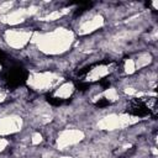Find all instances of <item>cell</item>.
I'll return each mask as SVG.
<instances>
[{"label":"cell","mask_w":158,"mask_h":158,"mask_svg":"<svg viewBox=\"0 0 158 158\" xmlns=\"http://www.w3.org/2000/svg\"><path fill=\"white\" fill-rule=\"evenodd\" d=\"M102 96H104L105 99H107L109 101H116V100H118V93H117L116 89H114V88L106 89V90L102 93Z\"/></svg>","instance_id":"obj_15"},{"label":"cell","mask_w":158,"mask_h":158,"mask_svg":"<svg viewBox=\"0 0 158 158\" xmlns=\"http://www.w3.org/2000/svg\"><path fill=\"white\" fill-rule=\"evenodd\" d=\"M1 68H2V67H1V64H0V70H1Z\"/></svg>","instance_id":"obj_20"},{"label":"cell","mask_w":158,"mask_h":158,"mask_svg":"<svg viewBox=\"0 0 158 158\" xmlns=\"http://www.w3.org/2000/svg\"><path fill=\"white\" fill-rule=\"evenodd\" d=\"M54 158H72L69 156H62V157H54Z\"/></svg>","instance_id":"obj_19"},{"label":"cell","mask_w":158,"mask_h":158,"mask_svg":"<svg viewBox=\"0 0 158 158\" xmlns=\"http://www.w3.org/2000/svg\"><path fill=\"white\" fill-rule=\"evenodd\" d=\"M40 123L42 125H46L48 122L52 121L53 118V115H52V111L48 109V107H40V110L36 111V116H35Z\"/></svg>","instance_id":"obj_11"},{"label":"cell","mask_w":158,"mask_h":158,"mask_svg":"<svg viewBox=\"0 0 158 158\" xmlns=\"http://www.w3.org/2000/svg\"><path fill=\"white\" fill-rule=\"evenodd\" d=\"M105 25V19L100 14H95L88 19H84L77 27V33L80 36L90 35L98 30H100Z\"/></svg>","instance_id":"obj_8"},{"label":"cell","mask_w":158,"mask_h":158,"mask_svg":"<svg viewBox=\"0 0 158 158\" xmlns=\"http://www.w3.org/2000/svg\"><path fill=\"white\" fill-rule=\"evenodd\" d=\"M123 70L126 74H133L136 72V64H135V60L133 58H128L125 60L123 63Z\"/></svg>","instance_id":"obj_14"},{"label":"cell","mask_w":158,"mask_h":158,"mask_svg":"<svg viewBox=\"0 0 158 158\" xmlns=\"http://www.w3.org/2000/svg\"><path fill=\"white\" fill-rule=\"evenodd\" d=\"M137 121H138L137 117H132L127 114L112 112V114L102 116L98 121L96 126L101 131H115V130H121V128H125L127 126H131Z\"/></svg>","instance_id":"obj_3"},{"label":"cell","mask_w":158,"mask_h":158,"mask_svg":"<svg viewBox=\"0 0 158 158\" xmlns=\"http://www.w3.org/2000/svg\"><path fill=\"white\" fill-rule=\"evenodd\" d=\"M23 127V118L17 114L4 115L0 117V137H6L20 132Z\"/></svg>","instance_id":"obj_7"},{"label":"cell","mask_w":158,"mask_h":158,"mask_svg":"<svg viewBox=\"0 0 158 158\" xmlns=\"http://www.w3.org/2000/svg\"><path fill=\"white\" fill-rule=\"evenodd\" d=\"M84 138L85 132L80 128H64L58 133L56 138V147L59 151H64L73 146H77Z\"/></svg>","instance_id":"obj_5"},{"label":"cell","mask_w":158,"mask_h":158,"mask_svg":"<svg viewBox=\"0 0 158 158\" xmlns=\"http://www.w3.org/2000/svg\"><path fill=\"white\" fill-rule=\"evenodd\" d=\"M62 77L53 72H35L27 78V85L35 91H48L56 89L62 81Z\"/></svg>","instance_id":"obj_2"},{"label":"cell","mask_w":158,"mask_h":158,"mask_svg":"<svg viewBox=\"0 0 158 158\" xmlns=\"http://www.w3.org/2000/svg\"><path fill=\"white\" fill-rule=\"evenodd\" d=\"M36 6H30V7H20V9H12L9 12L4 14L0 16V21L5 25L9 26H17L23 23L28 17H31L33 14H36L38 10Z\"/></svg>","instance_id":"obj_6"},{"label":"cell","mask_w":158,"mask_h":158,"mask_svg":"<svg viewBox=\"0 0 158 158\" xmlns=\"http://www.w3.org/2000/svg\"><path fill=\"white\" fill-rule=\"evenodd\" d=\"M75 41V33L65 27H56L46 32H33L36 48L46 56H59L68 52Z\"/></svg>","instance_id":"obj_1"},{"label":"cell","mask_w":158,"mask_h":158,"mask_svg":"<svg viewBox=\"0 0 158 158\" xmlns=\"http://www.w3.org/2000/svg\"><path fill=\"white\" fill-rule=\"evenodd\" d=\"M133 60L136 64V70H138V69L144 68L152 63V56L148 52H143V53H139L137 56V58H133Z\"/></svg>","instance_id":"obj_12"},{"label":"cell","mask_w":158,"mask_h":158,"mask_svg":"<svg viewBox=\"0 0 158 158\" xmlns=\"http://www.w3.org/2000/svg\"><path fill=\"white\" fill-rule=\"evenodd\" d=\"M32 36H33V31H31L28 28L11 27V28L5 30L2 38L10 48L23 49L32 41Z\"/></svg>","instance_id":"obj_4"},{"label":"cell","mask_w":158,"mask_h":158,"mask_svg":"<svg viewBox=\"0 0 158 158\" xmlns=\"http://www.w3.org/2000/svg\"><path fill=\"white\" fill-rule=\"evenodd\" d=\"M9 146V141L5 137H0V153L4 152Z\"/></svg>","instance_id":"obj_17"},{"label":"cell","mask_w":158,"mask_h":158,"mask_svg":"<svg viewBox=\"0 0 158 158\" xmlns=\"http://www.w3.org/2000/svg\"><path fill=\"white\" fill-rule=\"evenodd\" d=\"M74 90H75V88L72 81H63L54 89L53 95L57 99H69L73 95Z\"/></svg>","instance_id":"obj_10"},{"label":"cell","mask_w":158,"mask_h":158,"mask_svg":"<svg viewBox=\"0 0 158 158\" xmlns=\"http://www.w3.org/2000/svg\"><path fill=\"white\" fill-rule=\"evenodd\" d=\"M6 96H7V93L4 89H0V104L6 100Z\"/></svg>","instance_id":"obj_18"},{"label":"cell","mask_w":158,"mask_h":158,"mask_svg":"<svg viewBox=\"0 0 158 158\" xmlns=\"http://www.w3.org/2000/svg\"><path fill=\"white\" fill-rule=\"evenodd\" d=\"M68 11H64V10H53L51 12H47L44 14L43 16H40L38 20L40 21H46V22H49V21H56V20H59L62 16H64Z\"/></svg>","instance_id":"obj_13"},{"label":"cell","mask_w":158,"mask_h":158,"mask_svg":"<svg viewBox=\"0 0 158 158\" xmlns=\"http://www.w3.org/2000/svg\"><path fill=\"white\" fill-rule=\"evenodd\" d=\"M111 69H110V65H105V64H101V65H98L95 68H93L85 77V80L86 81H96V80H100L105 77H107L110 74Z\"/></svg>","instance_id":"obj_9"},{"label":"cell","mask_w":158,"mask_h":158,"mask_svg":"<svg viewBox=\"0 0 158 158\" xmlns=\"http://www.w3.org/2000/svg\"><path fill=\"white\" fill-rule=\"evenodd\" d=\"M42 141H43V137H42V135H41L40 132H33V133H32V136H31V143H32L33 146L40 144Z\"/></svg>","instance_id":"obj_16"}]
</instances>
